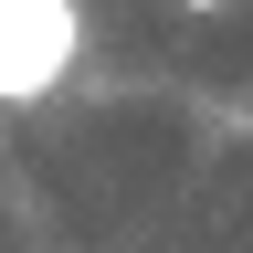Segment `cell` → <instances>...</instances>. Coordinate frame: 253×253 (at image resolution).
Segmentation results:
<instances>
[{
	"mask_svg": "<svg viewBox=\"0 0 253 253\" xmlns=\"http://www.w3.org/2000/svg\"><path fill=\"white\" fill-rule=\"evenodd\" d=\"M179 11H221V0H179Z\"/></svg>",
	"mask_w": 253,
	"mask_h": 253,
	"instance_id": "obj_2",
	"label": "cell"
},
{
	"mask_svg": "<svg viewBox=\"0 0 253 253\" xmlns=\"http://www.w3.org/2000/svg\"><path fill=\"white\" fill-rule=\"evenodd\" d=\"M74 63H84L74 0H0V106H42Z\"/></svg>",
	"mask_w": 253,
	"mask_h": 253,
	"instance_id": "obj_1",
	"label": "cell"
}]
</instances>
